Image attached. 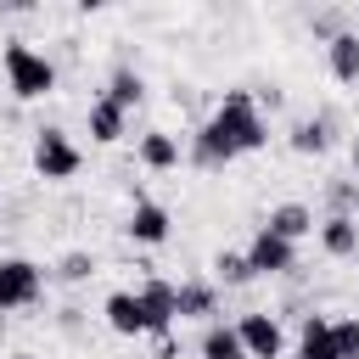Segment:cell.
I'll use <instances>...</instances> for the list:
<instances>
[{
	"label": "cell",
	"instance_id": "obj_1",
	"mask_svg": "<svg viewBox=\"0 0 359 359\" xmlns=\"http://www.w3.org/2000/svg\"><path fill=\"white\" fill-rule=\"evenodd\" d=\"M224 140H230V151L241 157V151H258L264 140H269V123H264V112H258V95L252 90H224V101L213 107V118H208Z\"/></svg>",
	"mask_w": 359,
	"mask_h": 359
},
{
	"label": "cell",
	"instance_id": "obj_2",
	"mask_svg": "<svg viewBox=\"0 0 359 359\" xmlns=\"http://www.w3.org/2000/svg\"><path fill=\"white\" fill-rule=\"evenodd\" d=\"M0 62H6V79H11V95H17V101H39V95L56 90V67H50L34 45L11 39V45L0 50Z\"/></svg>",
	"mask_w": 359,
	"mask_h": 359
},
{
	"label": "cell",
	"instance_id": "obj_3",
	"mask_svg": "<svg viewBox=\"0 0 359 359\" xmlns=\"http://www.w3.org/2000/svg\"><path fill=\"white\" fill-rule=\"evenodd\" d=\"M45 292V269L34 258H0V314L6 309H34Z\"/></svg>",
	"mask_w": 359,
	"mask_h": 359
},
{
	"label": "cell",
	"instance_id": "obj_4",
	"mask_svg": "<svg viewBox=\"0 0 359 359\" xmlns=\"http://www.w3.org/2000/svg\"><path fill=\"white\" fill-rule=\"evenodd\" d=\"M34 168H39V180H73L84 168V151L62 129H39L34 135Z\"/></svg>",
	"mask_w": 359,
	"mask_h": 359
},
{
	"label": "cell",
	"instance_id": "obj_5",
	"mask_svg": "<svg viewBox=\"0 0 359 359\" xmlns=\"http://www.w3.org/2000/svg\"><path fill=\"white\" fill-rule=\"evenodd\" d=\"M247 264H252V275H292V269H297V247L258 224L252 241H247Z\"/></svg>",
	"mask_w": 359,
	"mask_h": 359
},
{
	"label": "cell",
	"instance_id": "obj_6",
	"mask_svg": "<svg viewBox=\"0 0 359 359\" xmlns=\"http://www.w3.org/2000/svg\"><path fill=\"white\" fill-rule=\"evenodd\" d=\"M236 337H241V348L252 353V359H280L286 353V331H280V320L275 314H241L236 320Z\"/></svg>",
	"mask_w": 359,
	"mask_h": 359
},
{
	"label": "cell",
	"instance_id": "obj_7",
	"mask_svg": "<svg viewBox=\"0 0 359 359\" xmlns=\"http://www.w3.org/2000/svg\"><path fill=\"white\" fill-rule=\"evenodd\" d=\"M140 309H146V331L151 337H168V325L180 320V292L151 275V280H140Z\"/></svg>",
	"mask_w": 359,
	"mask_h": 359
},
{
	"label": "cell",
	"instance_id": "obj_8",
	"mask_svg": "<svg viewBox=\"0 0 359 359\" xmlns=\"http://www.w3.org/2000/svg\"><path fill=\"white\" fill-rule=\"evenodd\" d=\"M123 230H129V241H140V247H163V241H168V230H174V219H168V208H163V202H135Z\"/></svg>",
	"mask_w": 359,
	"mask_h": 359
},
{
	"label": "cell",
	"instance_id": "obj_9",
	"mask_svg": "<svg viewBox=\"0 0 359 359\" xmlns=\"http://www.w3.org/2000/svg\"><path fill=\"white\" fill-rule=\"evenodd\" d=\"M264 230H275L280 241H292V247H297V241H303L309 230H320V224H314V208H309V202H280V208H269Z\"/></svg>",
	"mask_w": 359,
	"mask_h": 359
},
{
	"label": "cell",
	"instance_id": "obj_10",
	"mask_svg": "<svg viewBox=\"0 0 359 359\" xmlns=\"http://www.w3.org/2000/svg\"><path fill=\"white\" fill-rule=\"evenodd\" d=\"M320 247L331 258H353L359 252V213H325L320 219Z\"/></svg>",
	"mask_w": 359,
	"mask_h": 359
},
{
	"label": "cell",
	"instance_id": "obj_11",
	"mask_svg": "<svg viewBox=\"0 0 359 359\" xmlns=\"http://www.w3.org/2000/svg\"><path fill=\"white\" fill-rule=\"evenodd\" d=\"M101 314H107V325H112L118 337H146V309H140V292H112V297L101 303Z\"/></svg>",
	"mask_w": 359,
	"mask_h": 359
},
{
	"label": "cell",
	"instance_id": "obj_12",
	"mask_svg": "<svg viewBox=\"0 0 359 359\" xmlns=\"http://www.w3.org/2000/svg\"><path fill=\"white\" fill-rule=\"evenodd\" d=\"M123 118H129V112H123L112 95H95V101H90V112H84V123H90V140L112 146V140L123 135Z\"/></svg>",
	"mask_w": 359,
	"mask_h": 359
},
{
	"label": "cell",
	"instance_id": "obj_13",
	"mask_svg": "<svg viewBox=\"0 0 359 359\" xmlns=\"http://www.w3.org/2000/svg\"><path fill=\"white\" fill-rule=\"evenodd\" d=\"M191 163H196V168H224V163H236V151H230V140H224L213 123H202V129L191 135Z\"/></svg>",
	"mask_w": 359,
	"mask_h": 359
},
{
	"label": "cell",
	"instance_id": "obj_14",
	"mask_svg": "<svg viewBox=\"0 0 359 359\" xmlns=\"http://www.w3.org/2000/svg\"><path fill=\"white\" fill-rule=\"evenodd\" d=\"M174 292H180V320H208V314H219V286H213V280H180Z\"/></svg>",
	"mask_w": 359,
	"mask_h": 359
},
{
	"label": "cell",
	"instance_id": "obj_15",
	"mask_svg": "<svg viewBox=\"0 0 359 359\" xmlns=\"http://www.w3.org/2000/svg\"><path fill=\"white\" fill-rule=\"evenodd\" d=\"M325 62H331V79L353 84V79H359V34H353V28H342V34L325 45Z\"/></svg>",
	"mask_w": 359,
	"mask_h": 359
},
{
	"label": "cell",
	"instance_id": "obj_16",
	"mask_svg": "<svg viewBox=\"0 0 359 359\" xmlns=\"http://www.w3.org/2000/svg\"><path fill=\"white\" fill-rule=\"evenodd\" d=\"M292 359H337L331 348V320L325 314H303V337H297V353Z\"/></svg>",
	"mask_w": 359,
	"mask_h": 359
},
{
	"label": "cell",
	"instance_id": "obj_17",
	"mask_svg": "<svg viewBox=\"0 0 359 359\" xmlns=\"http://www.w3.org/2000/svg\"><path fill=\"white\" fill-rule=\"evenodd\" d=\"M140 163L157 168V174L174 168V163H180V140H174L168 129H146V135H140Z\"/></svg>",
	"mask_w": 359,
	"mask_h": 359
},
{
	"label": "cell",
	"instance_id": "obj_18",
	"mask_svg": "<svg viewBox=\"0 0 359 359\" xmlns=\"http://www.w3.org/2000/svg\"><path fill=\"white\" fill-rule=\"evenodd\" d=\"M202 359H252L247 348H241V337H236V325H208L202 331Z\"/></svg>",
	"mask_w": 359,
	"mask_h": 359
},
{
	"label": "cell",
	"instance_id": "obj_19",
	"mask_svg": "<svg viewBox=\"0 0 359 359\" xmlns=\"http://www.w3.org/2000/svg\"><path fill=\"white\" fill-rule=\"evenodd\" d=\"M331 146V123L325 118H303V123H292V151L297 157H320Z\"/></svg>",
	"mask_w": 359,
	"mask_h": 359
},
{
	"label": "cell",
	"instance_id": "obj_20",
	"mask_svg": "<svg viewBox=\"0 0 359 359\" xmlns=\"http://www.w3.org/2000/svg\"><path fill=\"white\" fill-rule=\"evenodd\" d=\"M107 95L129 112V107H140V101H146V79H140L135 67H118V73H112V84H107Z\"/></svg>",
	"mask_w": 359,
	"mask_h": 359
},
{
	"label": "cell",
	"instance_id": "obj_21",
	"mask_svg": "<svg viewBox=\"0 0 359 359\" xmlns=\"http://www.w3.org/2000/svg\"><path fill=\"white\" fill-rule=\"evenodd\" d=\"M331 348H337V359H359V314L331 320Z\"/></svg>",
	"mask_w": 359,
	"mask_h": 359
},
{
	"label": "cell",
	"instance_id": "obj_22",
	"mask_svg": "<svg viewBox=\"0 0 359 359\" xmlns=\"http://www.w3.org/2000/svg\"><path fill=\"white\" fill-rule=\"evenodd\" d=\"M213 275H219L224 286H247V280H252V264H247V252H219V258H213Z\"/></svg>",
	"mask_w": 359,
	"mask_h": 359
},
{
	"label": "cell",
	"instance_id": "obj_23",
	"mask_svg": "<svg viewBox=\"0 0 359 359\" xmlns=\"http://www.w3.org/2000/svg\"><path fill=\"white\" fill-rule=\"evenodd\" d=\"M325 202H331V213H353V208H359V185H353V180H337V185L325 191Z\"/></svg>",
	"mask_w": 359,
	"mask_h": 359
},
{
	"label": "cell",
	"instance_id": "obj_24",
	"mask_svg": "<svg viewBox=\"0 0 359 359\" xmlns=\"http://www.w3.org/2000/svg\"><path fill=\"white\" fill-rule=\"evenodd\" d=\"M84 275H95V258H90V252H67V258L56 264V280H84Z\"/></svg>",
	"mask_w": 359,
	"mask_h": 359
},
{
	"label": "cell",
	"instance_id": "obj_25",
	"mask_svg": "<svg viewBox=\"0 0 359 359\" xmlns=\"http://www.w3.org/2000/svg\"><path fill=\"white\" fill-rule=\"evenodd\" d=\"M348 157H353V174H359V135H353V146H348Z\"/></svg>",
	"mask_w": 359,
	"mask_h": 359
},
{
	"label": "cell",
	"instance_id": "obj_26",
	"mask_svg": "<svg viewBox=\"0 0 359 359\" xmlns=\"http://www.w3.org/2000/svg\"><path fill=\"white\" fill-rule=\"evenodd\" d=\"M11 359H34V353H11Z\"/></svg>",
	"mask_w": 359,
	"mask_h": 359
}]
</instances>
